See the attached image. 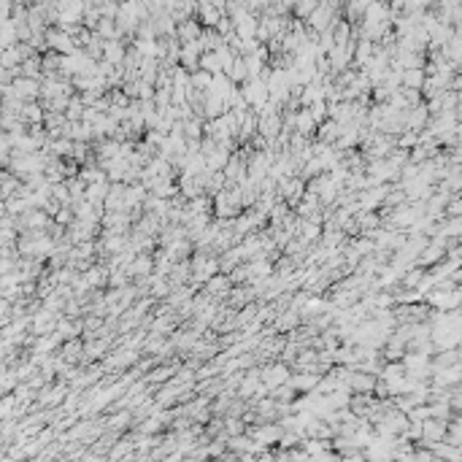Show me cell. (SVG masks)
<instances>
[{"label": "cell", "instance_id": "6da1fadb", "mask_svg": "<svg viewBox=\"0 0 462 462\" xmlns=\"http://www.w3.org/2000/svg\"><path fill=\"white\" fill-rule=\"evenodd\" d=\"M49 41H52L54 46H57L60 52H68V54L73 52V46H70V38H68V35H62V33H52V35H49Z\"/></svg>", "mask_w": 462, "mask_h": 462}]
</instances>
